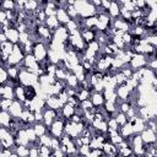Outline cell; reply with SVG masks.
Instances as JSON below:
<instances>
[{
	"mask_svg": "<svg viewBox=\"0 0 157 157\" xmlns=\"http://www.w3.org/2000/svg\"><path fill=\"white\" fill-rule=\"evenodd\" d=\"M91 148H90V146L88 145H82V146H80V147H77V155H81V156H83V157H87L90 153H91Z\"/></svg>",
	"mask_w": 157,
	"mask_h": 157,
	"instance_id": "cell-34",
	"label": "cell"
},
{
	"mask_svg": "<svg viewBox=\"0 0 157 157\" xmlns=\"http://www.w3.org/2000/svg\"><path fill=\"white\" fill-rule=\"evenodd\" d=\"M1 98H7V99H15V93H13V87L10 85H4V92Z\"/></svg>",
	"mask_w": 157,
	"mask_h": 157,
	"instance_id": "cell-26",
	"label": "cell"
},
{
	"mask_svg": "<svg viewBox=\"0 0 157 157\" xmlns=\"http://www.w3.org/2000/svg\"><path fill=\"white\" fill-rule=\"evenodd\" d=\"M4 33H5V36H6V38H7V40L10 43H12V44H17L18 43V36H20V33H18V31L15 27L7 28Z\"/></svg>",
	"mask_w": 157,
	"mask_h": 157,
	"instance_id": "cell-13",
	"label": "cell"
},
{
	"mask_svg": "<svg viewBox=\"0 0 157 157\" xmlns=\"http://www.w3.org/2000/svg\"><path fill=\"white\" fill-rule=\"evenodd\" d=\"M135 91V90H134ZM130 92H131V90L124 83V85H120V86H117V88H115V93H117V98H118V101H120V102H126L128 101V98H129V96H130Z\"/></svg>",
	"mask_w": 157,
	"mask_h": 157,
	"instance_id": "cell-7",
	"label": "cell"
},
{
	"mask_svg": "<svg viewBox=\"0 0 157 157\" xmlns=\"http://www.w3.org/2000/svg\"><path fill=\"white\" fill-rule=\"evenodd\" d=\"M65 157H66V156H65Z\"/></svg>",
	"mask_w": 157,
	"mask_h": 157,
	"instance_id": "cell-50",
	"label": "cell"
},
{
	"mask_svg": "<svg viewBox=\"0 0 157 157\" xmlns=\"http://www.w3.org/2000/svg\"><path fill=\"white\" fill-rule=\"evenodd\" d=\"M107 126H108V131H118L119 130V125L117 124V121L113 117H110L107 120Z\"/></svg>",
	"mask_w": 157,
	"mask_h": 157,
	"instance_id": "cell-31",
	"label": "cell"
},
{
	"mask_svg": "<svg viewBox=\"0 0 157 157\" xmlns=\"http://www.w3.org/2000/svg\"><path fill=\"white\" fill-rule=\"evenodd\" d=\"M6 71H7L9 78L17 80L18 78V74H20V66H7Z\"/></svg>",
	"mask_w": 157,
	"mask_h": 157,
	"instance_id": "cell-25",
	"label": "cell"
},
{
	"mask_svg": "<svg viewBox=\"0 0 157 157\" xmlns=\"http://www.w3.org/2000/svg\"><path fill=\"white\" fill-rule=\"evenodd\" d=\"M86 48H88V49L93 50L94 53H99V52H101V45L98 44V42H97V40H92V42L87 43V44H86Z\"/></svg>",
	"mask_w": 157,
	"mask_h": 157,
	"instance_id": "cell-37",
	"label": "cell"
},
{
	"mask_svg": "<svg viewBox=\"0 0 157 157\" xmlns=\"http://www.w3.org/2000/svg\"><path fill=\"white\" fill-rule=\"evenodd\" d=\"M0 9H1L2 11H13V10L16 9V1H12V0L1 1Z\"/></svg>",
	"mask_w": 157,
	"mask_h": 157,
	"instance_id": "cell-24",
	"label": "cell"
},
{
	"mask_svg": "<svg viewBox=\"0 0 157 157\" xmlns=\"http://www.w3.org/2000/svg\"><path fill=\"white\" fill-rule=\"evenodd\" d=\"M15 152L18 155V157H28L29 147L28 146H16Z\"/></svg>",
	"mask_w": 157,
	"mask_h": 157,
	"instance_id": "cell-30",
	"label": "cell"
},
{
	"mask_svg": "<svg viewBox=\"0 0 157 157\" xmlns=\"http://www.w3.org/2000/svg\"><path fill=\"white\" fill-rule=\"evenodd\" d=\"M52 151H55L58 148H60V140L59 139H55V137H52V141H50V146Z\"/></svg>",
	"mask_w": 157,
	"mask_h": 157,
	"instance_id": "cell-40",
	"label": "cell"
},
{
	"mask_svg": "<svg viewBox=\"0 0 157 157\" xmlns=\"http://www.w3.org/2000/svg\"><path fill=\"white\" fill-rule=\"evenodd\" d=\"M32 129H33V131L36 132V135L38 137L42 136V135H44V134H47V130H48V128L43 123H34L32 125Z\"/></svg>",
	"mask_w": 157,
	"mask_h": 157,
	"instance_id": "cell-22",
	"label": "cell"
},
{
	"mask_svg": "<svg viewBox=\"0 0 157 157\" xmlns=\"http://www.w3.org/2000/svg\"><path fill=\"white\" fill-rule=\"evenodd\" d=\"M13 93H15V99H16V101H18V102H21V103H23V102L26 101L25 87H23V86H21L20 83H18V85H16V86L13 87Z\"/></svg>",
	"mask_w": 157,
	"mask_h": 157,
	"instance_id": "cell-17",
	"label": "cell"
},
{
	"mask_svg": "<svg viewBox=\"0 0 157 157\" xmlns=\"http://www.w3.org/2000/svg\"><path fill=\"white\" fill-rule=\"evenodd\" d=\"M90 101L94 108H101L104 104V98L102 93H98V92H92L90 96Z\"/></svg>",
	"mask_w": 157,
	"mask_h": 157,
	"instance_id": "cell-15",
	"label": "cell"
},
{
	"mask_svg": "<svg viewBox=\"0 0 157 157\" xmlns=\"http://www.w3.org/2000/svg\"><path fill=\"white\" fill-rule=\"evenodd\" d=\"M38 151H39V155L44 156V157H49L52 155V148L49 146H39L38 147Z\"/></svg>",
	"mask_w": 157,
	"mask_h": 157,
	"instance_id": "cell-38",
	"label": "cell"
},
{
	"mask_svg": "<svg viewBox=\"0 0 157 157\" xmlns=\"http://www.w3.org/2000/svg\"><path fill=\"white\" fill-rule=\"evenodd\" d=\"M11 119H12V117L10 115V113L7 110H0V126L9 128Z\"/></svg>",
	"mask_w": 157,
	"mask_h": 157,
	"instance_id": "cell-21",
	"label": "cell"
},
{
	"mask_svg": "<svg viewBox=\"0 0 157 157\" xmlns=\"http://www.w3.org/2000/svg\"><path fill=\"white\" fill-rule=\"evenodd\" d=\"M12 49H13V44L10 43L9 40H7V42H4V43L0 44V52H1L2 54L7 55V56L12 53Z\"/></svg>",
	"mask_w": 157,
	"mask_h": 157,
	"instance_id": "cell-28",
	"label": "cell"
},
{
	"mask_svg": "<svg viewBox=\"0 0 157 157\" xmlns=\"http://www.w3.org/2000/svg\"><path fill=\"white\" fill-rule=\"evenodd\" d=\"M64 126H65V120L58 118L47 130V134L50 137H55V139H60L64 135Z\"/></svg>",
	"mask_w": 157,
	"mask_h": 157,
	"instance_id": "cell-2",
	"label": "cell"
},
{
	"mask_svg": "<svg viewBox=\"0 0 157 157\" xmlns=\"http://www.w3.org/2000/svg\"><path fill=\"white\" fill-rule=\"evenodd\" d=\"M6 21V15H5V11H2L1 9H0V25L1 23H4Z\"/></svg>",
	"mask_w": 157,
	"mask_h": 157,
	"instance_id": "cell-45",
	"label": "cell"
},
{
	"mask_svg": "<svg viewBox=\"0 0 157 157\" xmlns=\"http://www.w3.org/2000/svg\"><path fill=\"white\" fill-rule=\"evenodd\" d=\"M4 42H7V38H6L5 33H0V44L4 43Z\"/></svg>",
	"mask_w": 157,
	"mask_h": 157,
	"instance_id": "cell-46",
	"label": "cell"
},
{
	"mask_svg": "<svg viewBox=\"0 0 157 157\" xmlns=\"http://www.w3.org/2000/svg\"><path fill=\"white\" fill-rule=\"evenodd\" d=\"M36 60L38 63H42L44 60H47V54H48V48L44 43L38 42V43H33V48H32V53H31Z\"/></svg>",
	"mask_w": 157,
	"mask_h": 157,
	"instance_id": "cell-3",
	"label": "cell"
},
{
	"mask_svg": "<svg viewBox=\"0 0 157 157\" xmlns=\"http://www.w3.org/2000/svg\"><path fill=\"white\" fill-rule=\"evenodd\" d=\"M34 123H43V113L42 112H34Z\"/></svg>",
	"mask_w": 157,
	"mask_h": 157,
	"instance_id": "cell-42",
	"label": "cell"
},
{
	"mask_svg": "<svg viewBox=\"0 0 157 157\" xmlns=\"http://www.w3.org/2000/svg\"><path fill=\"white\" fill-rule=\"evenodd\" d=\"M113 118L115 119V121H117V124L119 125V128L120 126H123L126 121H128V118H126V115L124 114V113H121V112H115L114 114H113Z\"/></svg>",
	"mask_w": 157,
	"mask_h": 157,
	"instance_id": "cell-27",
	"label": "cell"
},
{
	"mask_svg": "<svg viewBox=\"0 0 157 157\" xmlns=\"http://www.w3.org/2000/svg\"><path fill=\"white\" fill-rule=\"evenodd\" d=\"M65 27H66V29H67L69 32L78 31V21H77V18H76V20H70V21L65 25Z\"/></svg>",
	"mask_w": 157,
	"mask_h": 157,
	"instance_id": "cell-32",
	"label": "cell"
},
{
	"mask_svg": "<svg viewBox=\"0 0 157 157\" xmlns=\"http://www.w3.org/2000/svg\"><path fill=\"white\" fill-rule=\"evenodd\" d=\"M132 129H134V134H140L144 129H146V121L144 120V119H141V118H136L132 123Z\"/></svg>",
	"mask_w": 157,
	"mask_h": 157,
	"instance_id": "cell-18",
	"label": "cell"
},
{
	"mask_svg": "<svg viewBox=\"0 0 157 157\" xmlns=\"http://www.w3.org/2000/svg\"><path fill=\"white\" fill-rule=\"evenodd\" d=\"M102 96H103L104 101H110V102H117L118 101L115 90H104L102 92Z\"/></svg>",
	"mask_w": 157,
	"mask_h": 157,
	"instance_id": "cell-23",
	"label": "cell"
},
{
	"mask_svg": "<svg viewBox=\"0 0 157 157\" xmlns=\"http://www.w3.org/2000/svg\"><path fill=\"white\" fill-rule=\"evenodd\" d=\"M107 13L109 15V17L112 20L119 18L120 17V4H119V1H110V6H109Z\"/></svg>",
	"mask_w": 157,
	"mask_h": 157,
	"instance_id": "cell-12",
	"label": "cell"
},
{
	"mask_svg": "<svg viewBox=\"0 0 157 157\" xmlns=\"http://www.w3.org/2000/svg\"><path fill=\"white\" fill-rule=\"evenodd\" d=\"M55 17H56V20L59 21V23H60L61 26H65V25L71 20V18L69 17V15L66 13L65 9H60V7H58V9H56Z\"/></svg>",
	"mask_w": 157,
	"mask_h": 157,
	"instance_id": "cell-16",
	"label": "cell"
},
{
	"mask_svg": "<svg viewBox=\"0 0 157 157\" xmlns=\"http://www.w3.org/2000/svg\"><path fill=\"white\" fill-rule=\"evenodd\" d=\"M82 120H83V118H82L81 115L76 114V113H75V114L69 119V121H71V123H76V124H77V123H81Z\"/></svg>",
	"mask_w": 157,
	"mask_h": 157,
	"instance_id": "cell-43",
	"label": "cell"
},
{
	"mask_svg": "<svg viewBox=\"0 0 157 157\" xmlns=\"http://www.w3.org/2000/svg\"><path fill=\"white\" fill-rule=\"evenodd\" d=\"M10 157H18V155H17L16 152H12V153L10 155Z\"/></svg>",
	"mask_w": 157,
	"mask_h": 157,
	"instance_id": "cell-47",
	"label": "cell"
},
{
	"mask_svg": "<svg viewBox=\"0 0 157 157\" xmlns=\"http://www.w3.org/2000/svg\"><path fill=\"white\" fill-rule=\"evenodd\" d=\"M80 139H81L82 145H90V142H91V140H92L91 136H80Z\"/></svg>",
	"mask_w": 157,
	"mask_h": 157,
	"instance_id": "cell-44",
	"label": "cell"
},
{
	"mask_svg": "<svg viewBox=\"0 0 157 157\" xmlns=\"http://www.w3.org/2000/svg\"><path fill=\"white\" fill-rule=\"evenodd\" d=\"M43 113V124L49 128L58 118H59V110H53V109H49V108H44L42 110Z\"/></svg>",
	"mask_w": 157,
	"mask_h": 157,
	"instance_id": "cell-5",
	"label": "cell"
},
{
	"mask_svg": "<svg viewBox=\"0 0 157 157\" xmlns=\"http://www.w3.org/2000/svg\"><path fill=\"white\" fill-rule=\"evenodd\" d=\"M65 83H66V87H69V88L76 90L78 87V80H77V77L72 72H69L67 74L66 80H65Z\"/></svg>",
	"mask_w": 157,
	"mask_h": 157,
	"instance_id": "cell-20",
	"label": "cell"
},
{
	"mask_svg": "<svg viewBox=\"0 0 157 157\" xmlns=\"http://www.w3.org/2000/svg\"><path fill=\"white\" fill-rule=\"evenodd\" d=\"M80 34H81V38L83 39V42L87 44L92 40H96V36H97V31L93 28V29H88V28H83L80 31Z\"/></svg>",
	"mask_w": 157,
	"mask_h": 157,
	"instance_id": "cell-11",
	"label": "cell"
},
{
	"mask_svg": "<svg viewBox=\"0 0 157 157\" xmlns=\"http://www.w3.org/2000/svg\"><path fill=\"white\" fill-rule=\"evenodd\" d=\"M7 80H9V75H7L6 67L0 65V85H5L7 82Z\"/></svg>",
	"mask_w": 157,
	"mask_h": 157,
	"instance_id": "cell-35",
	"label": "cell"
},
{
	"mask_svg": "<svg viewBox=\"0 0 157 157\" xmlns=\"http://www.w3.org/2000/svg\"><path fill=\"white\" fill-rule=\"evenodd\" d=\"M64 104L60 102V99L58 98V96H49L45 99V107L53 110H59Z\"/></svg>",
	"mask_w": 157,
	"mask_h": 157,
	"instance_id": "cell-10",
	"label": "cell"
},
{
	"mask_svg": "<svg viewBox=\"0 0 157 157\" xmlns=\"http://www.w3.org/2000/svg\"><path fill=\"white\" fill-rule=\"evenodd\" d=\"M118 132L121 135V137H123V139H128V137L132 136V135H134L132 124H131V123H129V121H126L123 126H120V128H119Z\"/></svg>",
	"mask_w": 157,
	"mask_h": 157,
	"instance_id": "cell-14",
	"label": "cell"
},
{
	"mask_svg": "<svg viewBox=\"0 0 157 157\" xmlns=\"http://www.w3.org/2000/svg\"><path fill=\"white\" fill-rule=\"evenodd\" d=\"M18 83L23 87L27 86H34L36 83H38V76L34 74L28 72L25 67L20 66V74H18V78H17Z\"/></svg>",
	"mask_w": 157,
	"mask_h": 157,
	"instance_id": "cell-1",
	"label": "cell"
},
{
	"mask_svg": "<svg viewBox=\"0 0 157 157\" xmlns=\"http://www.w3.org/2000/svg\"><path fill=\"white\" fill-rule=\"evenodd\" d=\"M22 110H23V104H22L21 102H18V101L13 99L7 112L10 113V115H11L12 118H20Z\"/></svg>",
	"mask_w": 157,
	"mask_h": 157,
	"instance_id": "cell-9",
	"label": "cell"
},
{
	"mask_svg": "<svg viewBox=\"0 0 157 157\" xmlns=\"http://www.w3.org/2000/svg\"><path fill=\"white\" fill-rule=\"evenodd\" d=\"M53 39H55V40H58L63 44H66V42L69 39V31L66 29V27L65 26H59L53 33Z\"/></svg>",
	"mask_w": 157,
	"mask_h": 157,
	"instance_id": "cell-6",
	"label": "cell"
},
{
	"mask_svg": "<svg viewBox=\"0 0 157 157\" xmlns=\"http://www.w3.org/2000/svg\"><path fill=\"white\" fill-rule=\"evenodd\" d=\"M38 157H44V156H42V155H38Z\"/></svg>",
	"mask_w": 157,
	"mask_h": 157,
	"instance_id": "cell-49",
	"label": "cell"
},
{
	"mask_svg": "<svg viewBox=\"0 0 157 157\" xmlns=\"http://www.w3.org/2000/svg\"><path fill=\"white\" fill-rule=\"evenodd\" d=\"M75 157H83V156H81V155H76Z\"/></svg>",
	"mask_w": 157,
	"mask_h": 157,
	"instance_id": "cell-48",
	"label": "cell"
},
{
	"mask_svg": "<svg viewBox=\"0 0 157 157\" xmlns=\"http://www.w3.org/2000/svg\"><path fill=\"white\" fill-rule=\"evenodd\" d=\"M78 107H80L83 112H94V107L92 105V103H91V101H90V99H86V101L80 102Z\"/></svg>",
	"mask_w": 157,
	"mask_h": 157,
	"instance_id": "cell-29",
	"label": "cell"
},
{
	"mask_svg": "<svg viewBox=\"0 0 157 157\" xmlns=\"http://www.w3.org/2000/svg\"><path fill=\"white\" fill-rule=\"evenodd\" d=\"M44 25L54 33V31L59 27V26H61L60 23H59V21L56 20V17L55 16H50V17H47L45 18V21H44Z\"/></svg>",
	"mask_w": 157,
	"mask_h": 157,
	"instance_id": "cell-19",
	"label": "cell"
},
{
	"mask_svg": "<svg viewBox=\"0 0 157 157\" xmlns=\"http://www.w3.org/2000/svg\"><path fill=\"white\" fill-rule=\"evenodd\" d=\"M146 64H147V56L146 55H144V54H134L132 58L130 59V61L126 65L132 71H135V70H140V69L146 67Z\"/></svg>",
	"mask_w": 157,
	"mask_h": 157,
	"instance_id": "cell-4",
	"label": "cell"
},
{
	"mask_svg": "<svg viewBox=\"0 0 157 157\" xmlns=\"http://www.w3.org/2000/svg\"><path fill=\"white\" fill-rule=\"evenodd\" d=\"M28 147H29V153H28V157H38V155H39L38 147H34V146H28Z\"/></svg>",
	"mask_w": 157,
	"mask_h": 157,
	"instance_id": "cell-41",
	"label": "cell"
},
{
	"mask_svg": "<svg viewBox=\"0 0 157 157\" xmlns=\"http://www.w3.org/2000/svg\"><path fill=\"white\" fill-rule=\"evenodd\" d=\"M27 42H29V33H28V32L20 33V36H18V44L23 45V44H26Z\"/></svg>",
	"mask_w": 157,
	"mask_h": 157,
	"instance_id": "cell-39",
	"label": "cell"
},
{
	"mask_svg": "<svg viewBox=\"0 0 157 157\" xmlns=\"http://www.w3.org/2000/svg\"><path fill=\"white\" fill-rule=\"evenodd\" d=\"M13 99H7V98H0V110H9L11 103Z\"/></svg>",
	"mask_w": 157,
	"mask_h": 157,
	"instance_id": "cell-36",
	"label": "cell"
},
{
	"mask_svg": "<svg viewBox=\"0 0 157 157\" xmlns=\"http://www.w3.org/2000/svg\"><path fill=\"white\" fill-rule=\"evenodd\" d=\"M38 141H39V146H50L52 137L48 134H44V135L38 137Z\"/></svg>",
	"mask_w": 157,
	"mask_h": 157,
	"instance_id": "cell-33",
	"label": "cell"
},
{
	"mask_svg": "<svg viewBox=\"0 0 157 157\" xmlns=\"http://www.w3.org/2000/svg\"><path fill=\"white\" fill-rule=\"evenodd\" d=\"M140 137L142 140V142L145 145H150V144H156V132L152 131L151 129H144L140 134Z\"/></svg>",
	"mask_w": 157,
	"mask_h": 157,
	"instance_id": "cell-8",
	"label": "cell"
}]
</instances>
